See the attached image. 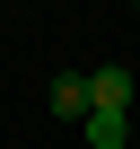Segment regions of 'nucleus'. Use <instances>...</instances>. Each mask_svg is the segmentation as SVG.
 <instances>
[{
	"label": "nucleus",
	"instance_id": "f257e3e1",
	"mask_svg": "<svg viewBox=\"0 0 140 149\" xmlns=\"http://www.w3.org/2000/svg\"><path fill=\"white\" fill-rule=\"evenodd\" d=\"M44 105H53V123H88V114H96V88H88V70H61V79L44 88Z\"/></svg>",
	"mask_w": 140,
	"mask_h": 149
},
{
	"label": "nucleus",
	"instance_id": "f03ea898",
	"mask_svg": "<svg viewBox=\"0 0 140 149\" xmlns=\"http://www.w3.org/2000/svg\"><path fill=\"white\" fill-rule=\"evenodd\" d=\"M88 88H96V114H131V70H123V61H96Z\"/></svg>",
	"mask_w": 140,
	"mask_h": 149
},
{
	"label": "nucleus",
	"instance_id": "7ed1b4c3",
	"mask_svg": "<svg viewBox=\"0 0 140 149\" xmlns=\"http://www.w3.org/2000/svg\"><path fill=\"white\" fill-rule=\"evenodd\" d=\"M79 140H88V149H131V114H88Z\"/></svg>",
	"mask_w": 140,
	"mask_h": 149
}]
</instances>
